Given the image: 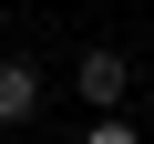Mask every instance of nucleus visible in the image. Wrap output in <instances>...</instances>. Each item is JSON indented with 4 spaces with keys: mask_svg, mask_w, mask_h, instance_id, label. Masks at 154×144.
Listing matches in <instances>:
<instances>
[{
    "mask_svg": "<svg viewBox=\"0 0 154 144\" xmlns=\"http://www.w3.org/2000/svg\"><path fill=\"white\" fill-rule=\"evenodd\" d=\"M72 83H82V103H103V113H113V103H123V83H134V62H123L113 41H93L82 62H72Z\"/></svg>",
    "mask_w": 154,
    "mask_h": 144,
    "instance_id": "obj_1",
    "label": "nucleus"
},
{
    "mask_svg": "<svg viewBox=\"0 0 154 144\" xmlns=\"http://www.w3.org/2000/svg\"><path fill=\"white\" fill-rule=\"evenodd\" d=\"M31 103H41V72L21 52H0V124H31Z\"/></svg>",
    "mask_w": 154,
    "mask_h": 144,
    "instance_id": "obj_2",
    "label": "nucleus"
},
{
    "mask_svg": "<svg viewBox=\"0 0 154 144\" xmlns=\"http://www.w3.org/2000/svg\"><path fill=\"white\" fill-rule=\"evenodd\" d=\"M82 144H144V134H134V124H113V113H103V124H93V134H82Z\"/></svg>",
    "mask_w": 154,
    "mask_h": 144,
    "instance_id": "obj_3",
    "label": "nucleus"
}]
</instances>
